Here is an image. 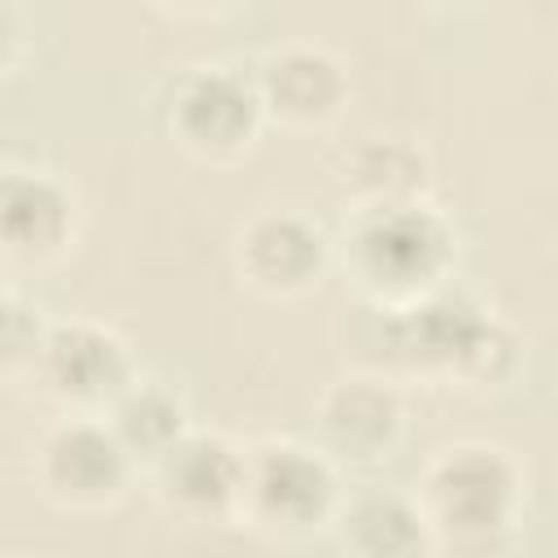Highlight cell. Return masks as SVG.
Wrapping results in <instances>:
<instances>
[{
	"instance_id": "6da1fadb",
	"label": "cell",
	"mask_w": 558,
	"mask_h": 558,
	"mask_svg": "<svg viewBox=\"0 0 558 558\" xmlns=\"http://www.w3.org/2000/svg\"><path fill=\"white\" fill-rule=\"evenodd\" d=\"M349 349L357 371L471 397L506 388L523 362V336L458 279L405 310L353 301Z\"/></svg>"
},
{
	"instance_id": "7a4b0ae2",
	"label": "cell",
	"mask_w": 558,
	"mask_h": 558,
	"mask_svg": "<svg viewBox=\"0 0 558 558\" xmlns=\"http://www.w3.org/2000/svg\"><path fill=\"white\" fill-rule=\"evenodd\" d=\"M458 227L432 201L344 209L336 231V275L353 301L405 310L449 288L458 275Z\"/></svg>"
},
{
	"instance_id": "3957f363",
	"label": "cell",
	"mask_w": 558,
	"mask_h": 558,
	"mask_svg": "<svg viewBox=\"0 0 558 558\" xmlns=\"http://www.w3.org/2000/svg\"><path fill=\"white\" fill-rule=\"evenodd\" d=\"M436 554L453 558H488L501 554L527 506V471L523 462L493 440H453L440 445L414 488Z\"/></svg>"
},
{
	"instance_id": "277c9868",
	"label": "cell",
	"mask_w": 558,
	"mask_h": 558,
	"mask_svg": "<svg viewBox=\"0 0 558 558\" xmlns=\"http://www.w3.org/2000/svg\"><path fill=\"white\" fill-rule=\"evenodd\" d=\"M344 493V466L318 440L266 436L244 449L235 527L275 545L331 536Z\"/></svg>"
},
{
	"instance_id": "5b68a950",
	"label": "cell",
	"mask_w": 558,
	"mask_h": 558,
	"mask_svg": "<svg viewBox=\"0 0 558 558\" xmlns=\"http://www.w3.org/2000/svg\"><path fill=\"white\" fill-rule=\"evenodd\" d=\"M166 135L174 140L179 153H187L201 166H240L253 157L266 122L253 70H235L227 61H201L187 65L166 100H161Z\"/></svg>"
},
{
	"instance_id": "8992f818",
	"label": "cell",
	"mask_w": 558,
	"mask_h": 558,
	"mask_svg": "<svg viewBox=\"0 0 558 558\" xmlns=\"http://www.w3.org/2000/svg\"><path fill=\"white\" fill-rule=\"evenodd\" d=\"M140 475V462L105 414H61L39 432L31 453V484L61 514H109L131 497Z\"/></svg>"
},
{
	"instance_id": "52a82bcc",
	"label": "cell",
	"mask_w": 558,
	"mask_h": 558,
	"mask_svg": "<svg viewBox=\"0 0 558 558\" xmlns=\"http://www.w3.org/2000/svg\"><path fill=\"white\" fill-rule=\"evenodd\" d=\"M231 270L262 301H301L336 270V235L305 209H257L231 235Z\"/></svg>"
},
{
	"instance_id": "ba28073f",
	"label": "cell",
	"mask_w": 558,
	"mask_h": 558,
	"mask_svg": "<svg viewBox=\"0 0 558 558\" xmlns=\"http://www.w3.org/2000/svg\"><path fill=\"white\" fill-rule=\"evenodd\" d=\"M140 375L131 344L100 318H52L31 388L61 414H105Z\"/></svg>"
},
{
	"instance_id": "9c48e42d",
	"label": "cell",
	"mask_w": 558,
	"mask_h": 558,
	"mask_svg": "<svg viewBox=\"0 0 558 558\" xmlns=\"http://www.w3.org/2000/svg\"><path fill=\"white\" fill-rule=\"evenodd\" d=\"M83 235V201L78 192L44 170V166H4L0 179V253L4 270L48 275L57 270Z\"/></svg>"
},
{
	"instance_id": "30bf717a",
	"label": "cell",
	"mask_w": 558,
	"mask_h": 558,
	"mask_svg": "<svg viewBox=\"0 0 558 558\" xmlns=\"http://www.w3.org/2000/svg\"><path fill=\"white\" fill-rule=\"evenodd\" d=\"M314 440L340 466H384L405 440V397L401 384L375 371L349 366L314 397Z\"/></svg>"
},
{
	"instance_id": "8fae6325",
	"label": "cell",
	"mask_w": 558,
	"mask_h": 558,
	"mask_svg": "<svg viewBox=\"0 0 558 558\" xmlns=\"http://www.w3.org/2000/svg\"><path fill=\"white\" fill-rule=\"evenodd\" d=\"M144 480L153 501L183 523H235L244 449L214 427H192L144 466Z\"/></svg>"
},
{
	"instance_id": "7c38bea8",
	"label": "cell",
	"mask_w": 558,
	"mask_h": 558,
	"mask_svg": "<svg viewBox=\"0 0 558 558\" xmlns=\"http://www.w3.org/2000/svg\"><path fill=\"white\" fill-rule=\"evenodd\" d=\"M253 83L266 109V122L279 131H327L344 118L353 78L349 65L310 39L266 48L253 65Z\"/></svg>"
},
{
	"instance_id": "4fadbf2b",
	"label": "cell",
	"mask_w": 558,
	"mask_h": 558,
	"mask_svg": "<svg viewBox=\"0 0 558 558\" xmlns=\"http://www.w3.org/2000/svg\"><path fill=\"white\" fill-rule=\"evenodd\" d=\"M331 541L353 558L436 554V541H432V527H427L418 497L405 488H379V484L344 493L336 523H331Z\"/></svg>"
},
{
	"instance_id": "5bb4252c",
	"label": "cell",
	"mask_w": 558,
	"mask_h": 558,
	"mask_svg": "<svg viewBox=\"0 0 558 558\" xmlns=\"http://www.w3.org/2000/svg\"><path fill=\"white\" fill-rule=\"evenodd\" d=\"M432 187H436L432 157L410 135H362L353 148H344L336 166V192L344 209L432 201Z\"/></svg>"
},
{
	"instance_id": "9a60e30c",
	"label": "cell",
	"mask_w": 558,
	"mask_h": 558,
	"mask_svg": "<svg viewBox=\"0 0 558 558\" xmlns=\"http://www.w3.org/2000/svg\"><path fill=\"white\" fill-rule=\"evenodd\" d=\"M105 418L118 432V440L131 449V458L140 462V471L153 466L174 440H183L196 427L187 397L174 384L157 379V375H135L122 388V397L105 410Z\"/></svg>"
},
{
	"instance_id": "2e32d148",
	"label": "cell",
	"mask_w": 558,
	"mask_h": 558,
	"mask_svg": "<svg viewBox=\"0 0 558 558\" xmlns=\"http://www.w3.org/2000/svg\"><path fill=\"white\" fill-rule=\"evenodd\" d=\"M48 327H52V318L9 279L4 296H0V375L9 388L31 384V371L48 340Z\"/></svg>"
},
{
	"instance_id": "e0dca14e",
	"label": "cell",
	"mask_w": 558,
	"mask_h": 558,
	"mask_svg": "<svg viewBox=\"0 0 558 558\" xmlns=\"http://www.w3.org/2000/svg\"><path fill=\"white\" fill-rule=\"evenodd\" d=\"M148 4L179 22H218V17L235 13L244 0H148Z\"/></svg>"
},
{
	"instance_id": "ac0fdd59",
	"label": "cell",
	"mask_w": 558,
	"mask_h": 558,
	"mask_svg": "<svg viewBox=\"0 0 558 558\" xmlns=\"http://www.w3.org/2000/svg\"><path fill=\"white\" fill-rule=\"evenodd\" d=\"M418 4H427V9H466L475 0H418Z\"/></svg>"
}]
</instances>
